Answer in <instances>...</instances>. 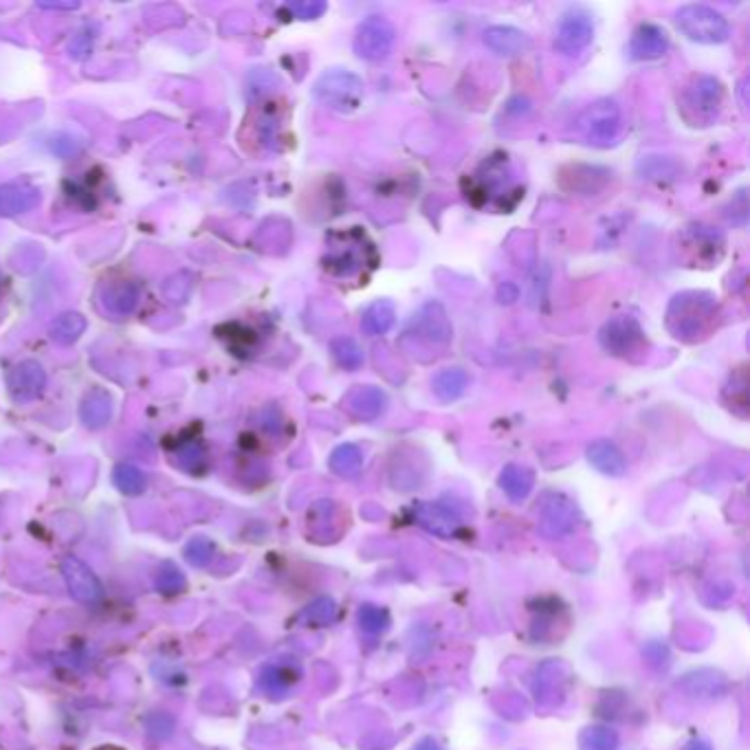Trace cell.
I'll list each match as a JSON object with an SVG mask.
<instances>
[{
    "label": "cell",
    "instance_id": "6da1fadb",
    "mask_svg": "<svg viewBox=\"0 0 750 750\" xmlns=\"http://www.w3.org/2000/svg\"><path fill=\"white\" fill-rule=\"evenodd\" d=\"M719 317L718 297L707 291H683L666 306V331L678 341H702L713 332Z\"/></svg>",
    "mask_w": 750,
    "mask_h": 750
},
{
    "label": "cell",
    "instance_id": "7a4b0ae2",
    "mask_svg": "<svg viewBox=\"0 0 750 750\" xmlns=\"http://www.w3.org/2000/svg\"><path fill=\"white\" fill-rule=\"evenodd\" d=\"M375 247L367 243L366 234L357 227L348 232H337L331 240V251L326 256V269L340 278H352L364 271L366 267H375Z\"/></svg>",
    "mask_w": 750,
    "mask_h": 750
},
{
    "label": "cell",
    "instance_id": "3957f363",
    "mask_svg": "<svg viewBox=\"0 0 750 750\" xmlns=\"http://www.w3.org/2000/svg\"><path fill=\"white\" fill-rule=\"evenodd\" d=\"M724 106L722 82L710 75H698L684 86L680 95V112L691 126H710L719 117Z\"/></svg>",
    "mask_w": 750,
    "mask_h": 750
},
{
    "label": "cell",
    "instance_id": "277c9868",
    "mask_svg": "<svg viewBox=\"0 0 750 750\" xmlns=\"http://www.w3.org/2000/svg\"><path fill=\"white\" fill-rule=\"evenodd\" d=\"M313 95L322 106L337 112H352L359 108L366 95V84L359 75L346 68H331L322 73L313 86Z\"/></svg>",
    "mask_w": 750,
    "mask_h": 750
},
{
    "label": "cell",
    "instance_id": "5b68a950",
    "mask_svg": "<svg viewBox=\"0 0 750 750\" xmlns=\"http://www.w3.org/2000/svg\"><path fill=\"white\" fill-rule=\"evenodd\" d=\"M675 24L689 40L700 44H722L728 38L727 18L707 4H683L675 12Z\"/></svg>",
    "mask_w": 750,
    "mask_h": 750
},
{
    "label": "cell",
    "instance_id": "8992f818",
    "mask_svg": "<svg viewBox=\"0 0 750 750\" xmlns=\"http://www.w3.org/2000/svg\"><path fill=\"white\" fill-rule=\"evenodd\" d=\"M408 340H414L419 343H425L428 348L443 350L449 346L454 328H451L449 315L440 302H428L414 313L408 331H405Z\"/></svg>",
    "mask_w": 750,
    "mask_h": 750
},
{
    "label": "cell",
    "instance_id": "52a82bcc",
    "mask_svg": "<svg viewBox=\"0 0 750 750\" xmlns=\"http://www.w3.org/2000/svg\"><path fill=\"white\" fill-rule=\"evenodd\" d=\"M622 126V112L621 106L612 100H599L592 106L583 110L579 119V130L583 139L592 146H605L614 144L619 139V132Z\"/></svg>",
    "mask_w": 750,
    "mask_h": 750
},
{
    "label": "cell",
    "instance_id": "ba28073f",
    "mask_svg": "<svg viewBox=\"0 0 750 750\" xmlns=\"http://www.w3.org/2000/svg\"><path fill=\"white\" fill-rule=\"evenodd\" d=\"M678 251L689 267H710L724 253V236L707 225H691L678 236Z\"/></svg>",
    "mask_w": 750,
    "mask_h": 750
},
{
    "label": "cell",
    "instance_id": "9c48e42d",
    "mask_svg": "<svg viewBox=\"0 0 750 750\" xmlns=\"http://www.w3.org/2000/svg\"><path fill=\"white\" fill-rule=\"evenodd\" d=\"M599 341L603 350L614 357H621V359L639 355V352H643L647 348L643 326L631 315H616L603 323Z\"/></svg>",
    "mask_w": 750,
    "mask_h": 750
},
{
    "label": "cell",
    "instance_id": "30bf717a",
    "mask_svg": "<svg viewBox=\"0 0 750 750\" xmlns=\"http://www.w3.org/2000/svg\"><path fill=\"white\" fill-rule=\"evenodd\" d=\"M394 42H396L394 24L384 16H370V18H366L359 27H357L352 47H355V53L361 57V60L379 62L390 56L392 49H394Z\"/></svg>",
    "mask_w": 750,
    "mask_h": 750
},
{
    "label": "cell",
    "instance_id": "8fae6325",
    "mask_svg": "<svg viewBox=\"0 0 750 750\" xmlns=\"http://www.w3.org/2000/svg\"><path fill=\"white\" fill-rule=\"evenodd\" d=\"M592 36H595V24L586 13H568L557 27L555 47L563 56H577L592 42Z\"/></svg>",
    "mask_w": 750,
    "mask_h": 750
},
{
    "label": "cell",
    "instance_id": "7c38bea8",
    "mask_svg": "<svg viewBox=\"0 0 750 750\" xmlns=\"http://www.w3.org/2000/svg\"><path fill=\"white\" fill-rule=\"evenodd\" d=\"M387 408V396L376 385H355L343 396V410L357 420H376Z\"/></svg>",
    "mask_w": 750,
    "mask_h": 750
},
{
    "label": "cell",
    "instance_id": "4fadbf2b",
    "mask_svg": "<svg viewBox=\"0 0 750 750\" xmlns=\"http://www.w3.org/2000/svg\"><path fill=\"white\" fill-rule=\"evenodd\" d=\"M44 384H47V376H44V370L40 364L36 361H22L9 372L7 385L9 392L16 401L21 403H27V401H33L42 392Z\"/></svg>",
    "mask_w": 750,
    "mask_h": 750
},
{
    "label": "cell",
    "instance_id": "5bb4252c",
    "mask_svg": "<svg viewBox=\"0 0 750 750\" xmlns=\"http://www.w3.org/2000/svg\"><path fill=\"white\" fill-rule=\"evenodd\" d=\"M669 49V38L658 24H640L630 40V57L636 62H649L663 57Z\"/></svg>",
    "mask_w": 750,
    "mask_h": 750
},
{
    "label": "cell",
    "instance_id": "9a60e30c",
    "mask_svg": "<svg viewBox=\"0 0 750 750\" xmlns=\"http://www.w3.org/2000/svg\"><path fill=\"white\" fill-rule=\"evenodd\" d=\"M416 522L438 537H455L460 531V517L445 504L423 502L414 508Z\"/></svg>",
    "mask_w": 750,
    "mask_h": 750
},
{
    "label": "cell",
    "instance_id": "2e32d148",
    "mask_svg": "<svg viewBox=\"0 0 750 750\" xmlns=\"http://www.w3.org/2000/svg\"><path fill=\"white\" fill-rule=\"evenodd\" d=\"M62 572H65L68 590H71V595L75 596L77 601L93 603L100 599L101 586L86 563H82L80 559L75 557H68L65 566H62Z\"/></svg>",
    "mask_w": 750,
    "mask_h": 750
},
{
    "label": "cell",
    "instance_id": "e0dca14e",
    "mask_svg": "<svg viewBox=\"0 0 750 750\" xmlns=\"http://www.w3.org/2000/svg\"><path fill=\"white\" fill-rule=\"evenodd\" d=\"M484 44L502 57L522 56V53H526L533 47L528 33H524L522 29L508 27V24H498V27L487 29L484 31Z\"/></svg>",
    "mask_w": 750,
    "mask_h": 750
},
{
    "label": "cell",
    "instance_id": "ac0fdd59",
    "mask_svg": "<svg viewBox=\"0 0 750 750\" xmlns=\"http://www.w3.org/2000/svg\"><path fill=\"white\" fill-rule=\"evenodd\" d=\"M577 522V508L572 507L570 499L561 495H552L546 499L542 513V531L551 537H559L563 533L572 531Z\"/></svg>",
    "mask_w": 750,
    "mask_h": 750
},
{
    "label": "cell",
    "instance_id": "d6986e66",
    "mask_svg": "<svg viewBox=\"0 0 750 750\" xmlns=\"http://www.w3.org/2000/svg\"><path fill=\"white\" fill-rule=\"evenodd\" d=\"M587 460L592 467L610 478H621L627 472V460L622 451L612 440H595L587 447Z\"/></svg>",
    "mask_w": 750,
    "mask_h": 750
},
{
    "label": "cell",
    "instance_id": "ffe728a7",
    "mask_svg": "<svg viewBox=\"0 0 750 750\" xmlns=\"http://www.w3.org/2000/svg\"><path fill=\"white\" fill-rule=\"evenodd\" d=\"M40 203V192L29 183H9L0 188V216H16Z\"/></svg>",
    "mask_w": 750,
    "mask_h": 750
},
{
    "label": "cell",
    "instance_id": "44dd1931",
    "mask_svg": "<svg viewBox=\"0 0 750 750\" xmlns=\"http://www.w3.org/2000/svg\"><path fill=\"white\" fill-rule=\"evenodd\" d=\"M469 387V375L463 367H445L431 381V390H434L436 399L440 403H454L460 396L467 392Z\"/></svg>",
    "mask_w": 750,
    "mask_h": 750
},
{
    "label": "cell",
    "instance_id": "7402d4cb",
    "mask_svg": "<svg viewBox=\"0 0 750 750\" xmlns=\"http://www.w3.org/2000/svg\"><path fill=\"white\" fill-rule=\"evenodd\" d=\"M499 487L513 502H522L535 487V473L522 464H507L499 473Z\"/></svg>",
    "mask_w": 750,
    "mask_h": 750
},
{
    "label": "cell",
    "instance_id": "603a6c76",
    "mask_svg": "<svg viewBox=\"0 0 750 750\" xmlns=\"http://www.w3.org/2000/svg\"><path fill=\"white\" fill-rule=\"evenodd\" d=\"M104 304L115 315H128L139 304V288L128 279H117L104 287Z\"/></svg>",
    "mask_w": 750,
    "mask_h": 750
},
{
    "label": "cell",
    "instance_id": "cb8c5ba5",
    "mask_svg": "<svg viewBox=\"0 0 750 750\" xmlns=\"http://www.w3.org/2000/svg\"><path fill=\"white\" fill-rule=\"evenodd\" d=\"M394 320H396L394 302L376 300V302H372L370 306L364 311V315H361V328H364L366 335L379 337V335H385V332L394 326Z\"/></svg>",
    "mask_w": 750,
    "mask_h": 750
},
{
    "label": "cell",
    "instance_id": "d4e9b609",
    "mask_svg": "<svg viewBox=\"0 0 750 750\" xmlns=\"http://www.w3.org/2000/svg\"><path fill=\"white\" fill-rule=\"evenodd\" d=\"M110 411H112L110 396H108L104 390H93L91 394L84 399V403H82L80 414H82V420H84V425L97 429V428H104V425L108 423Z\"/></svg>",
    "mask_w": 750,
    "mask_h": 750
},
{
    "label": "cell",
    "instance_id": "484cf974",
    "mask_svg": "<svg viewBox=\"0 0 750 750\" xmlns=\"http://www.w3.org/2000/svg\"><path fill=\"white\" fill-rule=\"evenodd\" d=\"M361 467H364V454H361V449L357 447V445H340V447L331 454V469L340 475V478H357V475L361 473Z\"/></svg>",
    "mask_w": 750,
    "mask_h": 750
},
{
    "label": "cell",
    "instance_id": "4316f807",
    "mask_svg": "<svg viewBox=\"0 0 750 750\" xmlns=\"http://www.w3.org/2000/svg\"><path fill=\"white\" fill-rule=\"evenodd\" d=\"M331 352H332V359L337 361V366L343 367V370H359L361 366H364L366 357H364V350H361V346L357 343L352 337H335V340L331 341Z\"/></svg>",
    "mask_w": 750,
    "mask_h": 750
},
{
    "label": "cell",
    "instance_id": "83f0119b",
    "mask_svg": "<svg viewBox=\"0 0 750 750\" xmlns=\"http://www.w3.org/2000/svg\"><path fill=\"white\" fill-rule=\"evenodd\" d=\"M84 328L86 320L80 313H65V315L56 317V322L51 323V340L62 343V346H68V343L80 340Z\"/></svg>",
    "mask_w": 750,
    "mask_h": 750
},
{
    "label": "cell",
    "instance_id": "f1b7e54d",
    "mask_svg": "<svg viewBox=\"0 0 750 750\" xmlns=\"http://www.w3.org/2000/svg\"><path fill=\"white\" fill-rule=\"evenodd\" d=\"M296 674H293L288 666H282V665H271L264 669L262 678H260V686H262L267 693H271L273 698L276 695H282L287 693L288 686L296 683Z\"/></svg>",
    "mask_w": 750,
    "mask_h": 750
},
{
    "label": "cell",
    "instance_id": "f546056e",
    "mask_svg": "<svg viewBox=\"0 0 750 750\" xmlns=\"http://www.w3.org/2000/svg\"><path fill=\"white\" fill-rule=\"evenodd\" d=\"M112 480H115L117 489L126 495L144 493L146 484H148L144 472H141L139 467H135V464H119V467L115 469V473H112Z\"/></svg>",
    "mask_w": 750,
    "mask_h": 750
},
{
    "label": "cell",
    "instance_id": "4dcf8cb0",
    "mask_svg": "<svg viewBox=\"0 0 750 750\" xmlns=\"http://www.w3.org/2000/svg\"><path fill=\"white\" fill-rule=\"evenodd\" d=\"M579 746L581 750H616L619 748V735L605 727L586 728L579 737Z\"/></svg>",
    "mask_w": 750,
    "mask_h": 750
},
{
    "label": "cell",
    "instance_id": "1f68e13d",
    "mask_svg": "<svg viewBox=\"0 0 750 750\" xmlns=\"http://www.w3.org/2000/svg\"><path fill=\"white\" fill-rule=\"evenodd\" d=\"M746 385H748L746 372H744V367H742L737 375L730 376V384L724 387V396L733 394L730 399H727V405L735 411V414H739V416H746V408H748V387Z\"/></svg>",
    "mask_w": 750,
    "mask_h": 750
},
{
    "label": "cell",
    "instance_id": "d6a6232c",
    "mask_svg": "<svg viewBox=\"0 0 750 750\" xmlns=\"http://www.w3.org/2000/svg\"><path fill=\"white\" fill-rule=\"evenodd\" d=\"M302 619L308 622V625L313 627H323V625H331L332 621L337 619V605L332 599H317L315 603H311V605L304 610Z\"/></svg>",
    "mask_w": 750,
    "mask_h": 750
},
{
    "label": "cell",
    "instance_id": "836d02e7",
    "mask_svg": "<svg viewBox=\"0 0 750 750\" xmlns=\"http://www.w3.org/2000/svg\"><path fill=\"white\" fill-rule=\"evenodd\" d=\"M357 619H359L361 630L367 634H381L390 627V614L379 605H361Z\"/></svg>",
    "mask_w": 750,
    "mask_h": 750
},
{
    "label": "cell",
    "instance_id": "e575fe53",
    "mask_svg": "<svg viewBox=\"0 0 750 750\" xmlns=\"http://www.w3.org/2000/svg\"><path fill=\"white\" fill-rule=\"evenodd\" d=\"M156 587L165 595H174V592H181L185 587V577L181 575L179 568L165 563L159 570V577H156Z\"/></svg>",
    "mask_w": 750,
    "mask_h": 750
},
{
    "label": "cell",
    "instance_id": "d590c367",
    "mask_svg": "<svg viewBox=\"0 0 750 750\" xmlns=\"http://www.w3.org/2000/svg\"><path fill=\"white\" fill-rule=\"evenodd\" d=\"M214 555V543L209 539L199 537L194 542H190V546L185 548V559H188L192 566H205Z\"/></svg>",
    "mask_w": 750,
    "mask_h": 750
},
{
    "label": "cell",
    "instance_id": "8d00e7d4",
    "mask_svg": "<svg viewBox=\"0 0 750 750\" xmlns=\"http://www.w3.org/2000/svg\"><path fill=\"white\" fill-rule=\"evenodd\" d=\"M291 12L296 13L302 21H313V18H320L323 12H326V3H320V0H311V3H296L291 4Z\"/></svg>",
    "mask_w": 750,
    "mask_h": 750
},
{
    "label": "cell",
    "instance_id": "74e56055",
    "mask_svg": "<svg viewBox=\"0 0 750 750\" xmlns=\"http://www.w3.org/2000/svg\"><path fill=\"white\" fill-rule=\"evenodd\" d=\"M416 750H443V746L434 737H425L416 744Z\"/></svg>",
    "mask_w": 750,
    "mask_h": 750
},
{
    "label": "cell",
    "instance_id": "f35d334b",
    "mask_svg": "<svg viewBox=\"0 0 750 750\" xmlns=\"http://www.w3.org/2000/svg\"><path fill=\"white\" fill-rule=\"evenodd\" d=\"M684 750H713V748H710V744L704 742V739H693V742L686 744Z\"/></svg>",
    "mask_w": 750,
    "mask_h": 750
},
{
    "label": "cell",
    "instance_id": "ab89813d",
    "mask_svg": "<svg viewBox=\"0 0 750 750\" xmlns=\"http://www.w3.org/2000/svg\"><path fill=\"white\" fill-rule=\"evenodd\" d=\"M95 750H124V748H119V746H100V748H95Z\"/></svg>",
    "mask_w": 750,
    "mask_h": 750
}]
</instances>
